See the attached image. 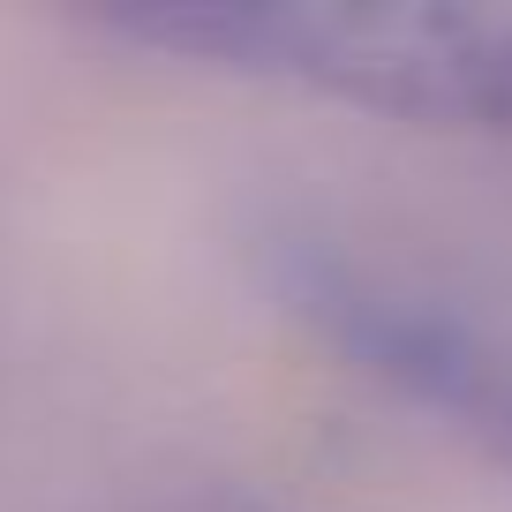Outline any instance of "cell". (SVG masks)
I'll return each instance as SVG.
<instances>
[{"label": "cell", "instance_id": "6da1fadb", "mask_svg": "<svg viewBox=\"0 0 512 512\" xmlns=\"http://www.w3.org/2000/svg\"><path fill=\"white\" fill-rule=\"evenodd\" d=\"M113 31L196 68L264 76L452 136H512V16L497 8H332V0H151Z\"/></svg>", "mask_w": 512, "mask_h": 512}, {"label": "cell", "instance_id": "7a4b0ae2", "mask_svg": "<svg viewBox=\"0 0 512 512\" xmlns=\"http://www.w3.org/2000/svg\"><path fill=\"white\" fill-rule=\"evenodd\" d=\"M279 287H287V309H302L369 377H384L430 415H452L460 430L490 437L497 460H512V347H497L490 332H475L430 294L369 279L324 249H294L279 264Z\"/></svg>", "mask_w": 512, "mask_h": 512}]
</instances>
